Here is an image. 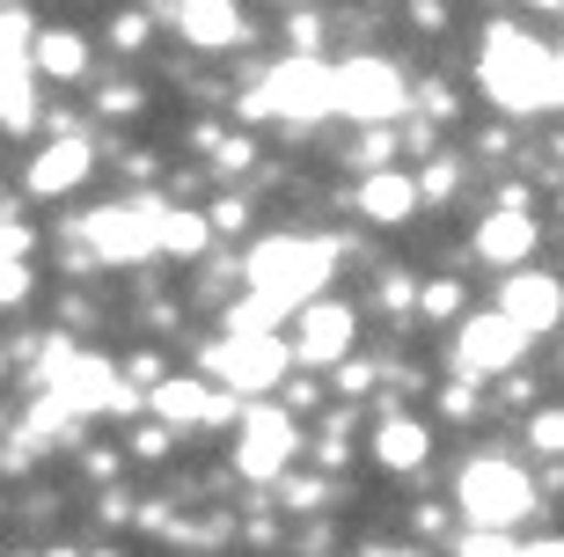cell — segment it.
I'll list each match as a JSON object with an SVG mask.
<instances>
[{
  "label": "cell",
  "instance_id": "cell-1",
  "mask_svg": "<svg viewBox=\"0 0 564 557\" xmlns=\"http://www.w3.org/2000/svg\"><path fill=\"white\" fill-rule=\"evenodd\" d=\"M477 82L506 118L564 110V44L528 38V30H513V22H491L484 44H477Z\"/></svg>",
  "mask_w": 564,
  "mask_h": 557
},
{
  "label": "cell",
  "instance_id": "cell-2",
  "mask_svg": "<svg viewBox=\"0 0 564 557\" xmlns=\"http://www.w3.org/2000/svg\"><path fill=\"white\" fill-rule=\"evenodd\" d=\"M330 279H337V243L330 235H264V243L242 257V293H257L279 323L315 309Z\"/></svg>",
  "mask_w": 564,
  "mask_h": 557
},
{
  "label": "cell",
  "instance_id": "cell-3",
  "mask_svg": "<svg viewBox=\"0 0 564 557\" xmlns=\"http://www.w3.org/2000/svg\"><path fill=\"white\" fill-rule=\"evenodd\" d=\"M242 125H315V118H337V74L323 60H279L272 74L257 88H242V104H235Z\"/></svg>",
  "mask_w": 564,
  "mask_h": 557
},
{
  "label": "cell",
  "instance_id": "cell-4",
  "mask_svg": "<svg viewBox=\"0 0 564 557\" xmlns=\"http://www.w3.org/2000/svg\"><path fill=\"white\" fill-rule=\"evenodd\" d=\"M455 514L469 528H491V536H513L528 514H535V476L513 462V454H469L455 476Z\"/></svg>",
  "mask_w": 564,
  "mask_h": 557
},
{
  "label": "cell",
  "instance_id": "cell-5",
  "mask_svg": "<svg viewBox=\"0 0 564 557\" xmlns=\"http://www.w3.org/2000/svg\"><path fill=\"white\" fill-rule=\"evenodd\" d=\"M162 221H169V199H126V206H96L74 221L82 249L96 265H147V257H162Z\"/></svg>",
  "mask_w": 564,
  "mask_h": 557
},
{
  "label": "cell",
  "instance_id": "cell-6",
  "mask_svg": "<svg viewBox=\"0 0 564 557\" xmlns=\"http://www.w3.org/2000/svg\"><path fill=\"white\" fill-rule=\"evenodd\" d=\"M286 374H293V345L286 338H213L206 345V382L228 389V396H242V404L286 389Z\"/></svg>",
  "mask_w": 564,
  "mask_h": 557
},
{
  "label": "cell",
  "instance_id": "cell-7",
  "mask_svg": "<svg viewBox=\"0 0 564 557\" xmlns=\"http://www.w3.org/2000/svg\"><path fill=\"white\" fill-rule=\"evenodd\" d=\"M330 74H337V118L367 125V132L411 118V82H403L389 60H367V52H352V60H337Z\"/></svg>",
  "mask_w": 564,
  "mask_h": 557
},
{
  "label": "cell",
  "instance_id": "cell-8",
  "mask_svg": "<svg viewBox=\"0 0 564 557\" xmlns=\"http://www.w3.org/2000/svg\"><path fill=\"white\" fill-rule=\"evenodd\" d=\"M293 454H301V426H293L286 404H250L242 426H235V470L250 484H286Z\"/></svg>",
  "mask_w": 564,
  "mask_h": 557
},
{
  "label": "cell",
  "instance_id": "cell-9",
  "mask_svg": "<svg viewBox=\"0 0 564 557\" xmlns=\"http://www.w3.org/2000/svg\"><path fill=\"white\" fill-rule=\"evenodd\" d=\"M528 345H535V338H521L499 309L491 315H462L455 323V374L462 382H506V374H521Z\"/></svg>",
  "mask_w": 564,
  "mask_h": 557
},
{
  "label": "cell",
  "instance_id": "cell-10",
  "mask_svg": "<svg viewBox=\"0 0 564 557\" xmlns=\"http://www.w3.org/2000/svg\"><path fill=\"white\" fill-rule=\"evenodd\" d=\"M147 411L176 433V426H242V411H250V404H242V396H228V389H213L206 374H169L162 389L147 396Z\"/></svg>",
  "mask_w": 564,
  "mask_h": 557
},
{
  "label": "cell",
  "instance_id": "cell-11",
  "mask_svg": "<svg viewBox=\"0 0 564 557\" xmlns=\"http://www.w3.org/2000/svg\"><path fill=\"white\" fill-rule=\"evenodd\" d=\"M499 315H506L521 338H557V331H564V279H557V271H543V265L506 271Z\"/></svg>",
  "mask_w": 564,
  "mask_h": 557
},
{
  "label": "cell",
  "instance_id": "cell-12",
  "mask_svg": "<svg viewBox=\"0 0 564 557\" xmlns=\"http://www.w3.org/2000/svg\"><path fill=\"white\" fill-rule=\"evenodd\" d=\"M352 338H359V315L345 309V301H315V309L293 315V367H345L352 360Z\"/></svg>",
  "mask_w": 564,
  "mask_h": 557
},
{
  "label": "cell",
  "instance_id": "cell-13",
  "mask_svg": "<svg viewBox=\"0 0 564 557\" xmlns=\"http://www.w3.org/2000/svg\"><path fill=\"white\" fill-rule=\"evenodd\" d=\"M162 22L191 52H235L242 44V8H228V0H184V8H162Z\"/></svg>",
  "mask_w": 564,
  "mask_h": 557
},
{
  "label": "cell",
  "instance_id": "cell-14",
  "mask_svg": "<svg viewBox=\"0 0 564 557\" xmlns=\"http://www.w3.org/2000/svg\"><path fill=\"white\" fill-rule=\"evenodd\" d=\"M88 169H96V147H88V132H82V140H52L37 162L22 169V191H30V199H66V191L88 184Z\"/></svg>",
  "mask_w": 564,
  "mask_h": 557
},
{
  "label": "cell",
  "instance_id": "cell-15",
  "mask_svg": "<svg viewBox=\"0 0 564 557\" xmlns=\"http://www.w3.org/2000/svg\"><path fill=\"white\" fill-rule=\"evenodd\" d=\"M477 257L484 265H506V271H528V257H535V243H543V221H528V213H484L477 221Z\"/></svg>",
  "mask_w": 564,
  "mask_h": 557
},
{
  "label": "cell",
  "instance_id": "cell-16",
  "mask_svg": "<svg viewBox=\"0 0 564 557\" xmlns=\"http://www.w3.org/2000/svg\"><path fill=\"white\" fill-rule=\"evenodd\" d=\"M419 206H425V199H419V176H411V169H389V176H359V191H352V213H359L367 227H403Z\"/></svg>",
  "mask_w": 564,
  "mask_h": 557
},
{
  "label": "cell",
  "instance_id": "cell-17",
  "mask_svg": "<svg viewBox=\"0 0 564 557\" xmlns=\"http://www.w3.org/2000/svg\"><path fill=\"white\" fill-rule=\"evenodd\" d=\"M375 462H381V470H397V476L425 470V462H433V426H425V418L389 411V418L375 426Z\"/></svg>",
  "mask_w": 564,
  "mask_h": 557
},
{
  "label": "cell",
  "instance_id": "cell-18",
  "mask_svg": "<svg viewBox=\"0 0 564 557\" xmlns=\"http://www.w3.org/2000/svg\"><path fill=\"white\" fill-rule=\"evenodd\" d=\"M30 74H44V82H82L88 74V38L82 30H37V44H30Z\"/></svg>",
  "mask_w": 564,
  "mask_h": 557
},
{
  "label": "cell",
  "instance_id": "cell-19",
  "mask_svg": "<svg viewBox=\"0 0 564 557\" xmlns=\"http://www.w3.org/2000/svg\"><path fill=\"white\" fill-rule=\"evenodd\" d=\"M206 249H213V221H206V213L169 206V221H162V257L191 265V257H206Z\"/></svg>",
  "mask_w": 564,
  "mask_h": 557
},
{
  "label": "cell",
  "instance_id": "cell-20",
  "mask_svg": "<svg viewBox=\"0 0 564 557\" xmlns=\"http://www.w3.org/2000/svg\"><path fill=\"white\" fill-rule=\"evenodd\" d=\"M44 110H37V74L30 66H15V74H0V125L8 132H30Z\"/></svg>",
  "mask_w": 564,
  "mask_h": 557
},
{
  "label": "cell",
  "instance_id": "cell-21",
  "mask_svg": "<svg viewBox=\"0 0 564 557\" xmlns=\"http://www.w3.org/2000/svg\"><path fill=\"white\" fill-rule=\"evenodd\" d=\"M30 44H37V22L22 15V8H0V74L30 66Z\"/></svg>",
  "mask_w": 564,
  "mask_h": 557
},
{
  "label": "cell",
  "instance_id": "cell-22",
  "mask_svg": "<svg viewBox=\"0 0 564 557\" xmlns=\"http://www.w3.org/2000/svg\"><path fill=\"white\" fill-rule=\"evenodd\" d=\"M397 125H381V132H359V147L352 154H345V162L359 169V176H389V169H397Z\"/></svg>",
  "mask_w": 564,
  "mask_h": 557
},
{
  "label": "cell",
  "instance_id": "cell-23",
  "mask_svg": "<svg viewBox=\"0 0 564 557\" xmlns=\"http://www.w3.org/2000/svg\"><path fill=\"white\" fill-rule=\"evenodd\" d=\"M419 323H462V279H425L419 287Z\"/></svg>",
  "mask_w": 564,
  "mask_h": 557
},
{
  "label": "cell",
  "instance_id": "cell-24",
  "mask_svg": "<svg viewBox=\"0 0 564 557\" xmlns=\"http://www.w3.org/2000/svg\"><path fill=\"white\" fill-rule=\"evenodd\" d=\"M528 448L543 454V462H564V404H543V411H528Z\"/></svg>",
  "mask_w": 564,
  "mask_h": 557
},
{
  "label": "cell",
  "instance_id": "cell-25",
  "mask_svg": "<svg viewBox=\"0 0 564 557\" xmlns=\"http://www.w3.org/2000/svg\"><path fill=\"white\" fill-rule=\"evenodd\" d=\"M30 249H37V221H22L15 206L0 213V265H30Z\"/></svg>",
  "mask_w": 564,
  "mask_h": 557
},
{
  "label": "cell",
  "instance_id": "cell-26",
  "mask_svg": "<svg viewBox=\"0 0 564 557\" xmlns=\"http://www.w3.org/2000/svg\"><path fill=\"white\" fill-rule=\"evenodd\" d=\"M455 191H462V162H455V154H433V162L419 169V199L440 206V199H455Z\"/></svg>",
  "mask_w": 564,
  "mask_h": 557
},
{
  "label": "cell",
  "instance_id": "cell-27",
  "mask_svg": "<svg viewBox=\"0 0 564 557\" xmlns=\"http://www.w3.org/2000/svg\"><path fill=\"white\" fill-rule=\"evenodd\" d=\"M455 88H447V82H419V88H411V118H425V125H447V118H455Z\"/></svg>",
  "mask_w": 564,
  "mask_h": 557
},
{
  "label": "cell",
  "instance_id": "cell-28",
  "mask_svg": "<svg viewBox=\"0 0 564 557\" xmlns=\"http://www.w3.org/2000/svg\"><path fill=\"white\" fill-rule=\"evenodd\" d=\"M323 499H330V484H323V476H301V470H293L286 484H279V506H286V514H315Z\"/></svg>",
  "mask_w": 564,
  "mask_h": 557
},
{
  "label": "cell",
  "instance_id": "cell-29",
  "mask_svg": "<svg viewBox=\"0 0 564 557\" xmlns=\"http://www.w3.org/2000/svg\"><path fill=\"white\" fill-rule=\"evenodd\" d=\"M206 221H213V235H250V199H242V191H228V199H213L206 206Z\"/></svg>",
  "mask_w": 564,
  "mask_h": 557
},
{
  "label": "cell",
  "instance_id": "cell-30",
  "mask_svg": "<svg viewBox=\"0 0 564 557\" xmlns=\"http://www.w3.org/2000/svg\"><path fill=\"white\" fill-rule=\"evenodd\" d=\"M455 557H521L513 536H491V528H462L455 536Z\"/></svg>",
  "mask_w": 564,
  "mask_h": 557
},
{
  "label": "cell",
  "instance_id": "cell-31",
  "mask_svg": "<svg viewBox=\"0 0 564 557\" xmlns=\"http://www.w3.org/2000/svg\"><path fill=\"white\" fill-rule=\"evenodd\" d=\"M375 301H381V309H411V315H419V279H411V271H381V287H375Z\"/></svg>",
  "mask_w": 564,
  "mask_h": 557
},
{
  "label": "cell",
  "instance_id": "cell-32",
  "mask_svg": "<svg viewBox=\"0 0 564 557\" xmlns=\"http://www.w3.org/2000/svg\"><path fill=\"white\" fill-rule=\"evenodd\" d=\"M213 169H220V176H242V169H257V140H242V132H228V140L213 147Z\"/></svg>",
  "mask_w": 564,
  "mask_h": 557
},
{
  "label": "cell",
  "instance_id": "cell-33",
  "mask_svg": "<svg viewBox=\"0 0 564 557\" xmlns=\"http://www.w3.org/2000/svg\"><path fill=\"white\" fill-rule=\"evenodd\" d=\"M484 382H462V374H455V382H447V389H440V418H477V404H484Z\"/></svg>",
  "mask_w": 564,
  "mask_h": 557
},
{
  "label": "cell",
  "instance_id": "cell-34",
  "mask_svg": "<svg viewBox=\"0 0 564 557\" xmlns=\"http://www.w3.org/2000/svg\"><path fill=\"white\" fill-rule=\"evenodd\" d=\"M96 110H104V118H132V110H147V96H140V82H110L104 96H96Z\"/></svg>",
  "mask_w": 564,
  "mask_h": 557
},
{
  "label": "cell",
  "instance_id": "cell-35",
  "mask_svg": "<svg viewBox=\"0 0 564 557\" xmlns=\"http://www.w3.org/2000/svg\"><path fill=\"white\" fill-rule=\"evenodd\" d=\"M30 293H37V271L30 265H0V309H22Z\"/></svg>",
  "mask_w": 564,
  "mask_h": 557
},
{
  "label": "cell",
  "instance_id": "cell-36",
  "mask_svg": "<svg viewBox=\"0 0 564 557\" xmlns=\"http://www.w3.org/2000/svg\"><path fill=\"white\" fill-rule=\"evenodd\" d=\"M375 382H381V367H375V360H359V352L337 367V396H367Z\"/></svg>",
  "mask_w": 564,
  "mask_h": 557
},
{
  "label": "cell",
  "instance_id": "cell-37",
  "mask_svg": "<svg viewBox=\"0 0 564 557\" xmlns=\"http://www.w3.org/2000/svg\"><path fill=\"white\" fill-rule=\"evenodd\" d=\"M96 521H104V528H126V521H140V499H132V492H118V484H110V492L96 499Z\"/></svg>",
  "mask_w": 564,
  "mask_h": 557
},
{
  "label": "cell",
  "instance_id": "cell-38",
  "mask_svg": "<svg viewBox=\"0 0 564 557\" xmlns=\"http://www.w3.org/2000/svg\"><path fill=\"white\" fill-rule=\"evenodd\" d=\"M147 30H154V15H118L110 22V44L118 52H147Z\"/></svg>",
  "mask_w": 564,
  "mask_h": 557
},
{
  "label": "cell",
  "instance_id": "cell-39",
  "mask_svg": "<svg viewBox=\"0 0 564 557\" xmlns=\"http://www.w3.org/2000/svg\"><path fill=\"white\" fill-rule=\"evenodd\" d=\"M126 454H132V462H162V454H169V426H140Z\"/></svg>",
  "mask_w": 564,
  "mask_h": 557
},
{
  "label": "cell",
  "instance_id": "cell-40",
  "mask_svg": "<svg viewBox=\"0 0 564 557\" xmlns=\"http://www.w3.org/2000/svg\"><path fill=\"white\" fill-rule=\"evenodd\" d=\"M82 462H88V476H96V484H110V476L126 470V454H118V448H88Z\"/></svg>",
  "mask_w": 564,
  "mask_h": 557
},
{
  "label": "cell",
  "instance_id": "cell-41",
  "mask_svg": "<svg viewBox=\"0 0 564 557\" xmlns=\"http://www.w3.org/2000/svg\"><path fill=\"white\" fill-rule=\"evenodd\" d=\"M411 536H447V506H411Z\"/></svg>",
  "mask_w": 564,
  "mask_h": 557
},
{
  "label": "cell",
  "instance_id": "cell-42",
  "mask_svg": "<svg viewBox=\"0 0 564 557\" xmlns=\"http://www.w3.org/2000/svg\"><path fill=\"white\" fill-rule=\"evenodd\" d=\"M315 462H323V470H345V462H352V448H345V433H323V448H315Z\"/></svg>",
  "mask_w": 564,
  "mask_h": 557
},
{
  "label": "cell",
  "instance_id": "cell-43",
  "mask_svg": "<svg viewBox=\"0 0 564 557\" xmlns=\"http://www.w3.org/2000/svg\"><path fill=\"white\" fill-rule=\"evenodd\" d=\"M499 404H513V411H521V404H535V382H528V374H506V382H499Z\"/></svg>",
  "mask_w": 564,
  "mask_h": 557
},
{
  "label": "cell",
  "instance_id": "cell-44",
  "mask_svg": "<svg viewBox=\"0 0 564 557\" xmlns=\"http://www.w3.org/2000/svg\"><path fill=\"white\" fill-rule=\"evenodd\" d=\"M367 557H433L425 543H367Z\"/></svg>",
  "mask_w": 564,
  "mask_h": 557
},
{
  "label": "cell",
  "instance_id": "cell-45",
  "mask_svg": "<svg viewBox=\"0 0 564 557\" xmlns=\"http://www.w3.org/2000/svg\"><path fill=\"white\" fill-rule=\"evenodd\" d=\"M242 536H250V543H272L279 521H272V514H250V521H242Z\"/></svg>",
  "mask_w": 564,
  "mask_h": 557
},
{
  "label": "cell",
  "instance_id": "cell-46",
  "mask_svg": "<svg viewBox=\"0 0 564 557\" xmlns=\"http://www.w3.org/2000/svg\"><path fill=\"white\" fill-rule=\"evenodd\" d=\"M521 557H564V536H543V543H521Z\"/></svg>",
  "mask_w": 564,
  "mask_h": 557
},
{
  "label": "cell",
  "instance_id": "cell-47",
  "mask_svg": "<svg viewBox=\"0 0 564 557\" xmlns=\"http://www.w3.org/2000/svg\"><path fill=\"white\" fill-rule=\"evenodd\" d=\"M44 557H82V550H66V543H59V550H44Z\"/></svg>",
  "mask_w": 564,
  "mask_h": 557
},
{
  "label": "cell",
  "instance_id": "cell-48",
  "mask_svg": "<svg viewBox=\"0 0 564 557\" xmlns=\"http://www.w3.org/2000/svg\"><path fill=\"white\" fill-rule=\"evenodd\" d=\"M96 557H118V550H96Z\"/></svg>",
  "mask_w": 564,
  "mask_h": 557
},
{
  "label": "cell",
  "instance_id": "cell-49",
  "mask_svg": "<svg viewBox=\"0 0 564 557\" xmlns=\"http://www.w3.org/2000/svg\"><path fill=\"white\" fill-rule=\"evenodd\" d=\"M0 367H8V352H0Z\"/></svg>",
  "mask_w": 564,
  "mask_h": 557
}]
</instances>
